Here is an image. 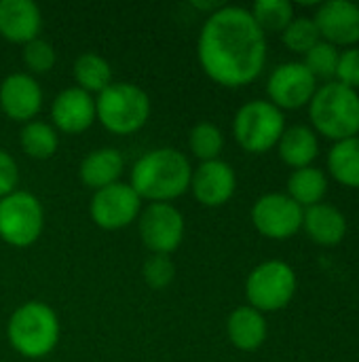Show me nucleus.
Listing matches in <instances>:
<instances>
[{"mask_svg": "<svg viewBox=\"0 0 359 362\" xmlns=\"http://www.w3.org/2000/svg\"><path fill=\"white\" fill-rule=\"evenodd\" d=\"M193 168L178 148H154L142 155L131 170V189L140 199L167 204L184 195L190 187Z\"/></svg>", "mask_w": 359, "mask_h": 362, "instance_id": "f03ea898", "label": "nucleus"}, {"mask_svg": "<svg viewBox=\"0 0 359 362\" xmlns=\"http://www.w3.org/2000/svg\"><path fill=\"white\" fill-rule=\"evenodd\" d=\"M123 168L125 161L116 148H97L80 161L78 176L85 187L99 191L110 185H116L123 174Z\"/></svg>", "mask_w": 359, "mask_h": 362, "instance_id": "6ab92c4d", "label": "nucleus"}, {"mask_svg": "<svg viewBox=\"0 0 359 362\" xmlns=\"http://www.w3.org/2000/svg\"><path fill=\"white\" fill-rule=\"evenodd\" d=\"M326 191H328V176L320 168H313V165L298 168L288 178V195L303 210L315 204H322Z\"/></svg>", "mask_w": 359, "mask_h": 362, "instance_id": "4be33fe9", "label": "nucleus"}, {"mask_svg": "<svg viewBox=\"0 0 359 362\" xmlns=\"http://www.w3.org/2000/svg\"><path fill=\"white\" fill-rule=\"evenodd\" d=\"M303 227L309 233V238L322 246H336L347 235L345 214L336 206H330L324 202L311 208H305Z\"/></svg>", "mask_w": 359, "mask_h": 362, "instance_id": "a211bd4d", "label": "nucleus"}, {"mask_svg": "<svg viewBox=\"0 0 359 362\" xmlns=\"http://www.w3.org/2000/svg\"><path fill=\"white\" fill-rule=\"evenodd\" d=\"M74 78L78 89L91 93H102L108 85H112V68L110 64L97 53H83L74 62Z\"/></svg>", "mask_w": 359, "mask_h": 362, "instance_id": "b1692460", "label": "nucleus"}, {"mask_svg": "<svg viewBox=\"0 0 359 362\" xmlns=\"http://www.w3.org/2000/svg\"><path fill=\"white\" fill-rule=\"evenodd\" d=\"M150 117V98L131 83H112L95 100V119L118 136L135 134Z\"/></svg>", "mask_w": 359, "mask_h": 362, "instance_id": "39448f33", "label": "nucleus"}, {"mask_svg": "<svg viewBox=\"0 0 359 362\" xmlns=\"http://www.w3.org/2000/svg\"><path fill=\"white\" fill-rule=\"evenodd\" d=\"M6 335L13 350L21 356L44 358L59 341L57 314L42 301H28L13 312Z\"/></svg>", "mask_w": 359, "mask_h": 362, "instance_id": "20e7f679", "label": "nucleus"}, {"mask_svg": "<svg viewBox=\"0 0 359 362\" xmlns=\"http://www.w3.org/2000/svg\"><path fill=\"white\" fill-rule=\"evenodd\" d=\"M19 182V168L15 159L0 148V199L11 195Z\"/></svg>", "mask_w": 359, "mask_h": 362, "instance_id": "473e14b6", "label": "nucleus"}, {"mask_svg": "<svg viewBox=\"0 0 359 362\" xmlns=\"http://www.w3.org/2000/svg\"><path fill=\"white\" fill-rule=\"evenodd\" d=\"M142 199L129 185L116 182L95 191L91 199V218L106 231H116L131 225L140 214Z\"/></svg>", "mask_w": 359, "mask_h": 362, "instance_id": "f8f14e48", "label": "nucleus"}, {"mask_svg": "<svg viewBox=\"0 0 359 362\" xmlns=\"http://www.w3.org/2000/svg\"><path fill=\"white\" fill-rule=\"evenodd\" d=\"M0 108L13 121L30 123L42 108V89L34 76L15 72L0 85Z\"/></svg>", "mask_w": 359, "mask_h": 362, "instance_id": "2eb2a0df", "label": "nucleus"}, {"mask_svg": "<svg viewBox=\"0 0 359 362\" xmlns=\"http://www.w3.org/2000/svg\"><path fill=\"white\" fill-rule=\"evenodd\" d=\"M315 89H317L315 76L309 72V68L303 62L279 64L267 81V93L271 98V104H275L279 110L281 108L294 110L307 106Z\"/></svg>", "mask_w": 359, "mask_h": 362, "instance_id": "9b49d317", "label": "nucleus"}, {"mask_svg": "<svg viewBox=\"0 0 359 362\" xmlns=\"http://www.w3.org/2000/svg\"><path fill=\"white\" fill-rule=\"evenodd\" d=\"M277 148H279L281 161L288 163L290 168L298 170V168H307L313 163V159L320 153V140L311 127L292 125L281 134Z\"/></svg>", "mask_w": 359, "mask_h": 362, "instance_id": "412c9836", "label": "nucleus"}, {"mask_svg": "<svg viewBox=\"0 0 359 362\" xmlns=\"http://www.w3.org/2000/svg\"><path fill=\"white\" fill-rule=\"evenodd\" d=\"M44 225V212L40 202L28 191H13L0 199V238L2 242L25 248L32 246Z\"/></svg>", "mask_w": 359, "mask_h": 362, "instance_id": "6e6552de", "label": "nucleus"}, {"mask_svg": "<svg viewBox=\"0 0 359 362\" xmlns=\"http://www.w3.org/2000/svg\"><path fill=\"white\" fill-rule=\"evenodd\" d=\"M190 189L199 204L207 208H220L235 195V189H237L235 170L222 159L203 161L193 172Z\"/></svg>", "mask_w": 359, "mask_h": 362, "instance_id": "4468645a", "label": "nucleus"}, {"mask_svg": "<svg viewBox=\"0 0 359 362\" xmlns=\"http://www.w3.org/2000/svg\"><path fill=\"white\" fill-rule=\"evenodd\" d=\"M281 40L290 51L307 53L309 49H313L322 40V36H320V30L311 17H294L288 23V28L281 32Z\"/></svg>", "mask_w": 359, "mask_h": 362, "instance_id": "cd10ccee", "label": "nucleus"}, {"mask_svg": "<svg viewBox=\"0 0 359 362\" xmlns=\"http://www.w3.org/2000/svg\"><path fill=\"white\" fill-rule=\"evenodd\" d=\"M336 81L358 89L359 87V47H347L345 51H341L339 55V64H336Z\"/></svg>", "mask_w": 359, "mask_h": 362, "instance_id": "2f4dec72", "label": "nucleus"}, {"mask_svg": "<svg viewBox=\"0 0 359 362\" xmlns=\"http://www.w3.org/2000/svg\"><path fill=\"white\" fill-rule=\"evenodd\" d=\"M140 238L152 255H171L184 238V216L171 204H150L140 214Z\"/></svg>", "mask_w": 359, "mask_h": 362, "instance_id": "9d476101", "label": "nucleus"}, {"mask_svg": "<svg viewBox=\"0 0 359 362\" xmlns=\"http://www.w3.org/2000/svg\"><path fill=\"white\" fill-rule=\"evenodd\" d=\"M315 132L339 142L359 134V93L339 81L320 85L309 102Z\"/></svg>", "mask_w": 359, "mask_h": 362, "instance_id": "7ed1b4c3", "label": "nucleus"}, {"mask_svg": "<svg viewBox=\"0 0 359 362\" xmlns=\"http://www.w3.org/2000/svg\"><path fill=\"white\" fill-rule=\"evenodd\" d=\"M55 59H57L55 57V49L47 40H42V38H34L32 42L23 45V62L36 74L49 72L53 68Z\"/></svg>", "mask_w": 359, "mask_h": 362, "instance_id": "7c9ffc66", "label": "nucleus"}, {"mask_svg": "<svg viewBox=\"0 0 359 362\" xmlns=\"http://www.w3.org/2000/svg\"><path fill=\"white\" fill-rule=\"evenodd\" d=\"M51 119L63 134H83L95 121V100L78 87L63 89L53 100Z\"/></svg>", "mask_w": 359, "mask_h": 362, "instance_id": "dca6fc26", "label": "nucleus"}, {"mask_svg": "<svg viewBox=\"0 0 359 362\" xmlns=\"http://www.w3.org/2000/svg\"><path fill=\"white\" fill-rule=\"evenodd\" d=\"M284 132H286L284 112L267 100H252L243 104L233 121V134L239 146L256 155L271 151L279 142Z\"/></svg>", "mask_w": 359, "mask_h": 362, "instance_id": "423d86ee", "label": "nucleus"}, {"mask_svg": "<svg viewBox=\"0 0 359 362\" xmlns=\"http://www.w3.org/2000/svg\"><path fill=\"white\" fill-rule=\"evenodd\" d=\"M188 144L195 157L203 161H214L220 157L222 146H224V136L218 129V125L209 123V121H201L190 129L188 136Z\"/></svg>", "mask_w": 359, "mask_h": 362, "instance_id": "bb28decb", "label": "nucleus"}, {"mask_svg": "<svg viewBox=\"0 0 359 362\" xmlns=\"http://www.w3.org/2000/svg\"><path fill=\"white\" fill-rule=\"evenodd\" d=\"M144 280L150 288L163 291L174 282L176 276V265L167 255H150L144 263Z\"/></svg>", "mask_w": 359, "mask_h": 362, "instance_id": "c756f323", "label": "nucleus"}, {"mask_svg": "<svg viewBox=\"0 0 359 362\" xmlns=\"http://www.w3.org/2000/svg\"><path fill=\"white\" fill-rule=\"evenodd\" d=\"M197 55L203 72L222 87L256 81L267 62V36L243 6H222L201 28Z\"/></svg>", "mask_w": 359, "mask_h": 362, "instance_id": "f257e3e1", "label": "nucleus"}, {"mask_svg": "<svg viewBox=\"0 0 359 362\" xmlns=\"http://www.w3.org/2000/svg\"><path fill=\"white\" fill-rule=\"evenodd\" d=\"M305 210L288 193H267L252 208L254 227L271 240H288L303 227Z\"/></svg>", "mask_w": 359, "mask_h": 362, "instance_id": "1a4fd4ad", "label": "nucleus"}, {"mask_svg": "<svg viewBox=\"0 0 359 362\" xmlns=\"http://www.w3.org/2000/svg\"><path fill=\"white\" fill-rule=\"evenodd\" d=\"M328 170L345 187H359V136L345 138L328 151Z\"/></svg>", "mask_w": 359, "mask_h": 362, "instance_id": "5701e85b", "label": "nucleus"}, {"mask_svg": "<svg viewBox=\"0 0 359 362\" xmlns=\"http://www.w3.org/2000/svg\"><path fill=\"white\" fill-rule=\"evenodd\" d=\"M42 15L32 0H0V36L15 45L38 38Z\"/></svg>", "mask_w": 359, "mask_h": 362, "instance_id": "f3484780", "label": "nucleus"}, {"mask_svg": "<svg viewBox=\"0 0 359 362\" xmlns=\"http://www.w3.org/2000/svg\"><path fill=\"white\" fill-rule=\"evenodd\" d=\"M296 293V274L284 261H264L252 269L245 282L250 308L262 312L284 310Z\"/></svg>", "mask_w": 359, "mask_h": 362, "instance_id": "0eeeda50", "label": "nucleus"}, {"mask_svg": "<svg viewBox=\"0 0 359 362\" xmlns=\"http://www.w3.org/2000/svg\"><path fill=\"white\" fill-rule=\"evenodd\" d=\"M19 142H21V148L28 157L32 159H49L55 155L57 151V132L49 125V123H42V121H30L25 123V127L21 129V136H19Z\"/></svg>", "mask_w": 359, "mask_h": 362, "instance_id": "393cba45", "label": "nucleus"}, {"mask_svg": "<svg viewBox=\"0 0 359 362\" xmlns=\"http://www.w3.org/2000/svg\"><path fill=\"white\" fill-rule=\"evenodd\" d=\"M320 36L339 47L355 45L359 40V4L351 0H328L317 6L313 17Z\"/></svg>", "mask_w": 359, "mask_h": 362, "instance_id": "ddd939ff", "label": "nucleus"}, {"mask_svg": "<svg viewBox=\"0 0 359 362\" xmlns=\"http://www.w3.org/2000/svg\"><path fill=\"white\" fill-rule=\"evenodd\" d=\"M339 47L326 42V40H320L313 49H309L305 53V66L309 68V72L317 78H330L336 74V64H339Z\"/></svg>", "mask_w": 359, "mask_h": 362, "instance_id": "c85d7f7f", "label": "nucleus"}, {"mask_svg": "<svg viewBox=\"0 0 359 362\" xmlns=\"http://www.w3.org/2000/svg\"><path fill=\"white\" fill-rule=\"evenodd\" d=\"M250 13L262 32H284L294 19V4L288 0H258Z\"/></svg>", "mask_w": 359, "mask_h": 362, "instance_id": "a878e982", "label": "nucleus"}, {"mask_svg": "<svg viewBox=\"0 0 359 362\" xmlns=\"http://www.w3.org/2000/svg\"><path fill=\"white\" fill-rule=\"evenodd\" d=\"M226 333L237 350L254 352L267 339V320L258 310L250 305H241L231 312L226 320Z\"/></svg>", "mask_w": 359, "mask_h": 362, "instance_id": "aec40b11", "label": "nucleus"}]
</instances>
